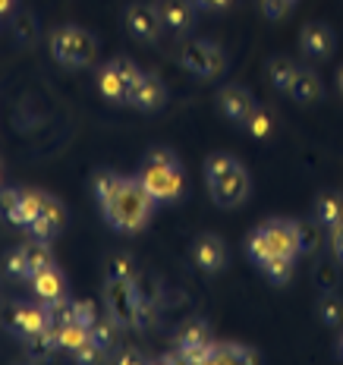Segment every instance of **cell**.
I'll return each instance as SVG.
<instances>
[{"label": "cell", "mask_w": 343, "mask_h": 365, "mask_svg": "<svg viewBox=\"0 0 343 365\" xmlns=\"http://www.w3.org/2000/svg\"><path fill=\"white\" fill-rule=\"evenodd\" d=\"M155 208L158 202L139 177H120L117 189L101 202V215L117 233H139L142 227H148Z\"/></svg>", "instance_id": "6da1fadb"}, {"label": "cell", "mask_w": 343, "mask_h": 365, "mask_svg": "<svg viewBox=\"0 0 343 365\" xmlns=\"http://www.w3.org/2000/svg\"><path fill=\"white\" fill-rule=\"evenodd\" d=\"M145 189L151 192V199L158 205H170L180 202L183 192H186V177H183V164L180 158L173 155L170 148H151L148 155L142 158L139 173H135Z\"/></svg>", "instance_id": "7a4b0ae2"}, {"label": "cell", "mask_w": 343, "mask_h": 365, "mask_svg": "<svg viewBox=\"0 0 343 365\" xmlns=\"http://www.w3.org/2000/svg\"><path fill=\"white\" fill-rule=\"evenodd\" d=\"M205 182H208L211 202L217 208H236L252 192V180H249L246 167L227 151H217L205 161Z\"/></svg>", "instance_id": "3957f363"}, {"label": "cell", "mask_w": 343, "mask_h": 365, "mask_svg": "<svg viewBox=\"0 0 343 365\" xmlns=\"http://www.w3.org/2000/svg\"><path fill=\"white\" fill-rule=\"evenodd\" d=\"M246 252L255 264L268 262L274 255H284V258H296L302 255L300 246V224L287 217H271L265 224H258L246 240Z\"/></svg>", "instance_id": "277c9868"}, {"label": "cell", "mask_w": 343, "mask_h": 365, "mask_svg": "<svg viewBox=\"0 0 343 365\" xmlns=\"http://www.w3.org/2000/svg\"><path fill=\"white\" fill-rule=\"evenodd\" d=\"M51 57L66 70H88L95 66L98 57V41L95 35L79 26H57L51 32Z\"/></svg>", "instance_id": "5b68a950"}, {"label": "cell", "mask_w": 343, "mask_h": 365, "mask_svg": "<svg viewBox=\"0 0 343 365\" xmlns=\"http://www.w3.org/2000/svg\"><path fill=\"white\" fill-rule=\"evenodd\" d=\"M104 306H108V318L117 328H139L142 293L135 280H123V277L104 280Z\"/></svg>", "instance_id": "8992f818"}, {"label": "cell", "mask_w": 343, "mask_h": 365, "mask_svg": "<svg viewBox=\"0 0 343 365\" xmlns=\"http://www.w3.org/2000/svg\"><path fill=\"white\" fill-rule=\"evenodd\" d=\"M180 63L195 79H220L227 73V54L215 41H189L180 54Z\"/></svg>", "instance_id": "52a82bcc"}, {"label": "cell", "mask_w": 343, "mask_h": 365, "mask_svg": "<svg viewBox=\"0 0 343 365\" xmlns=\"http://www.w3.org/2000/svg\"><path fill=\"white\" fill-rule=\"evenodd\" d=\"M6 328L16 334L19 340H29L32 334H41L44 328H51V318H48V309H44V302H13L10 309H6Z\"/></svg>", "instance_id": "ba28073f"}, {"label": "cell", "mask_w": 343, "mask_h": 365, "mask_svg": "<svg viewBox=\"0 0 343 365\" xmlns=\"http://www.w3.org/2000/svg\"><path fill=\"white\" fill-rule=\"evenodd\" d=\"M123 19H126V32L133 35L135 41H142V44H155L158 38H161L164 22H161V16H158L155 4L135 0V4H129V6H126Z\"/></svg>", "instance_id": "9c48e42d"}, {"label": "cell", "mask_w": 343, "mask_h": 365, "mask_svg": "<svg viewBox=\"0 0 343 365\" xmlns=\"http://www.w3.org/2000/svg\"><path fill=\"white\" fill-rule=\"evenodd\" d=\"M227 246L217 233H199L193 240V262L202 274H220L227 268Z\"/></svg>", "instance_id": "30bf717a"}, {"label": "cell", "mask_w": 343, "mask_h": 365, "mask_svg": "<svg viewBox=\"0 0 343 365\" xmlns=\"http://www.w3.org/2000/svg\"><path fill=\"white\" fill-rule=\"evenodd\" d=\"M258 108L252 91L246 86H224L217 91V110L224 113V120H230V123L242 126L249 117H252V110Z\"/></svg>", "instance_id": "8fae6325"}, {"label": "cell", "mask_w": 343, "mask_h": 365, "mask_svg": "<svg viewBox=\"0 0 343 365\" xmlns=\"http://www.w3.org/2000/svg\"><path fill=\"white\" fill-rule=\"evenodd\" d=\"M337 48V35L327 22H306L300 32V51L309 60H327Z\"/></svg>", "instance_id": "7c38bea8"}, {"label": "cell", "mask_w": 343, "mask_h": 365, "mask_svg": "<svg viewBox=\"0 0 343 365\" xmlns=\"http://www.w3.org/2000/svg\"><path fill=\"white\" fill-rule=\"evenodd\" d=\"M63 224H66V208H63V202L54 199L51 192H44V199H41V211H38V217L29 224V233H32L35 240H54L60 230H63Z\"/></svg>", "instance_id": "4fadbf2b"}, {"label": "cell", "mask_w": 343, "mask_h": 365, "mask_svg": "<svg viewBox=\"0 0 343 365\" xmlns=\"http://www.w3.org/2000/svg\"><path fill=\"white\" fill-rule=\"evenodd\" d=\"M155 10H158V16H161L164 29H170V32H177V35H186V32H193L195 10H199V6H195L193 0H155Z\"/></svg>", "instance_id": "5bb4252c"}, {"label": "cell", "mask_w": 343, "mask_h": 365, "mask_svg": "<svg viewBox=\"0 0 343 365\" xmlns=\"http://www.w3.org/2000/svg\"><path fill=\"white\" fill-rule=\"evenodd\" d=\"M129 104L139 110H158L167 104V86L161 82V76L155 73H145L139 79V86L133 88V95H129Z\"/></svg>", "instance_id": "9a60e30c"}, {"label": "cell", "mask_w": 343, "mask_h": 365, "mask_svg": "<svg viewBox=\"0 0 343 365\" xmlns=\"http://www.w3.org/2000/svg\"><path fill=\"white\" fill-rule=\"evenodd\" d=\"M29 284H32V293H35V299L38 302H54V299H63L66 296V274L57 268H44V271H38L29 277Z\"/></svg>", "instance_id": "2e32d148"}, {"label": "cell", "mask_w": 343, "mask_h": 365, "mask_svg": "<svg viewBox=\"0 0 343 365\" xmlns=\"http://www.w3.org/2000/svg\"><path fill=\"white\" fill-rule=\"evenodd\" d=\"M287 95L293 98L296 104H315V101H322V95H324L322 76L312 70V66H300V70H296V76H293V86H290Z\"/></svg>", "instance_id": "e0dca14e"}, {"label": "cell", "mask_w": 343, "mask_h": 365, "mask_svg": "<svg viewBox=\"0 0 343 365\" xmlns=\"http://www.w3.org/2000/svg\"><path fill=\"white\" fill-rule=\"evenodd\" d=\"M98 91H101V98L111 104H129V86L123 76H120L117 66H113V60H108V63L98 70Z\"/></svg>", "instance_id": "ac0fdd59"}, {"label": "cell", "mask_w": 343, "mask_h": 365, "mask_svg": "<svg viewBox=\"0 0 343 365\" xmlns=\"http://www.w3.org/2000/svg\"><path fill=\"white\" fill-rule=\"evenodd\" d=\"M312 217L324 227V230H334L337 224H343V195L340 192H322L312 205Z\"/></svg>", "instance_id": "d6986e66"}, {"label": "cell", "mask_w": 343, "mask_h": 365, "mask_svg": "<svg viewBox=\"0 0 343 365\" xmlns=\"http://www.w3.org/2000/svg\"><path fill=\"white\" fill-rule=\"evenodd\" d=\"M208 344H215V334H211V324L205 318H189V322L180 324L177 349H193V346H208Z\"/></svg>", "instance_id": "ffe728a7"}, {"label": "cell", "mask_w": 343, "mask_h": 365, "mask_svg": "<svg viewBox=\"0 0 343 365\" xmlns=\"http://www.w3.org/2000/svg\"><path fill=\"white\" fill-rule=\"evenodd\" d=\"M51 328H54L57 349H70V353H76V349H82L91 340V328H86V324H79V322L51 324Z\"/></svg>", "instance_id": "44dd1931"}, {"label": "cell", "mask_w": 343, "mask_h": 365, "mask_svg": "<svg viewBox=\"0 0 343 365\" xmlns=\"http://www.w3.org/2000/svg\"><path fill=\"white\" fill-rule=\"evenodd\" d=\"M22 249H26V262H29V277L38 271H44V268H54V252H51V246H48V240H29V242H22Z\"/></svg>", "instance_id": "7402d4cb"}, {"label": "cell", "mask_w": 343, "mask_h": 365, "mask_svg": "<svg viewBox=\"0 0 343 365\" xmlns=\"http://www.w3.org/2000/svg\"><path fill=\"white\" fill-rule=\"evenodd\" d=\"M315 312H318V318H322V324H327V328H340L343 324V296L337 290L322 293L315 302Z\"/></svg>", "instance_id": "603a6c76"}, {"label": "cell", "mask_w": 343, "mask_h": 365, "mask_svg": "<svg viewBox=\"0 0 343 365\" xmlns=\"http://www.w3.org/2000/svg\"><path fill=\"white\" fill-rule=\"evenodd\" d=\"M296 70H300V63H293V60L284 57V54H277V57L268 60V79H271V86L277 91H290Z\"/></svg>", "instance_id": "cb8c5ba5"}, {"label": "cell", "mask_w": 343, "mask_h": 365, "mask_svg": "<svg viewBox=\"0 0 343 365\" xmlns=\"http://www.w3.org/2000/svg\"><path fill=\"white\" fill-rule=\"evenodd\" d=\"M41 199H44V192H32V189H22V199H19V208H16V215L10 217V224H16V227H26L29 230V224L38 217V211H41Z\"/></svg>", "instance_id": "d4e9b609"}, {"label": "cell", "mask_w": 343, "mask_h": 365, "mask_svg": "<svg viewBox=\"0 0 343 365\" xmlns=\"http://www.w3.org/2000/svg\"><path fill=\"white\" fill-rule=\"evenodd\" d=\"M293 264H296V258L274 255V258H268V262H262V264H258V271H262L265 277L271 280V284L284 287V284H290V277H293Z\"/></svg>", "instance_id": "484cf974"}, {"label": "cell", "mask_w": 343, "mask_h": 365, "mask_svg": "<svg viewBox=\"0 0 343 365\" xmlns=\"http://www.w3.org/2000/svg\"><path fill=\"white\" fill-rule=\"evenodd\" d=\"M340 268L343 264L337 262V258H322V262L315 264V287L322 293H327V290H337V284H340Z\"/></svg>", "instance_id": "4316f807"}, {"label": "cell", "mask_w": 343, "mask_h": 365, "mask_svg": "<svg viewBox=\"0 0 343 365\" xmlns=\"http://www.w3.org/2000/svg\"><path fill=\"white\" fill-rule=\"evenodd\" d=\"M242 129H246L249 135H255V139H271L274 135V113L268 108H255L252 117L242 123Z\"/></svg>", "instance_id": "83f0119b"}, {"label": "cell", "mask_w": 343, "mask_h": 365, "mask_svg": "<svg viewBox=\"0 0 343 365\" xmlns=\"http://www.w3.org/2000/svg\"><path fill=\"white\" fill-rule=\"evenodd\" d=\"M296 224H300V246H302V252H318V249H322V242H324V227L318 224L315 217H312V224L309 220H296Z\"/></svg>", "instance_id": "f1b7e54d"}, {"label": "cell", "mask_w": 343, "mask_h": 365, "mask_svg": "<svg viewBox=\"0 0 343 365\" xmlns=\"http://www.w3.org/2000/svg\"><path fill=\"white\" fill-rule=\"evenodd\" d=\"M108 271L111 277H123V280H139V264L129 252H113L108 258Z\"/></svg>", "instance_id": "f546056e"}, {"label": "cell", "mask_w": 343, "mask_h": 365, "mask_svg": "<svg viewBox=\"0 0 343 365\" xmlns=\"http://www.w3.org/2000/svg\"><path fill=\"white\" fill-rule=\"evenodd\" d=\"M258 356L252 349H246L242 344H233V340H227V344H215V362H255Z\"/></svg>", "instance_id": "4dcf8cb0"}, {"label": "cell", "mask_w": 343, "mask_h": 365, "mask_svg": "<svg viewBox=\"0 0 343 365\" xmlns=\"http://www.w3.org/2000/svg\"><path fill=\"white\" fill-rule=\"evenodd\" d=\"M117 182H120V173H113V170H95L91 173V192H95L98 205L117 189Z\"/></svg>", "instance_id": "1f68e13d"}, {"label": "cell", "mask_w": 343, "mask_h": 365, "mask_svg": "<svg viewBox=\"0 0 343 365\" xmlns=\"http://www.w3.org/2000/svg\"><path fill=\"white\" fill-rule=\"evenodd\" d=\"M13 35H16V41L22 44H32L38 38V22L32 13H19V16H13Z\"/></svg>", "instance_id": "d6a6232c"}, {"label": "cell", "mask_w": 343, "mask_h": 365, "mask_svg": "<svg viewBox=\"0 0 343 365\" xmlns=\"http://www.w3.org/2000/svg\"><path fill=\"white\" fill-rule=\"evenodd\" d=\"M91 340H95L98 346L111 349L113 344H117V324H113L111 318H98V322L91 324Z\"/></svg>", "instance_id": "836d02e7"}, {"label": "cell", "mask_w": 343, "mask_h": 365, "mask_svg": "<svg viewBox=\"0 0 343 365\" xmlns=\"http://www.w3.org/2000/svg\"><path fill=\"white\" fill-rule=\"evenodd\" d=\"M48 318L51 324H63V322H73V309H76V299H70V296H63V299H54L48 302Z\"/></svg>", "instance_id": "e575fe53"}, {"label": "cell", "mask_w": 343, "mask_h": 365, "mask_svg": "<svg viewBox=\"0 0 343 365\" xmlns=\"http://www.w3.org/2000/svg\"><path fill=\"white\" fill-rule=\"evenodd\" d=\"M6 274L29 280V262H26V249H22V246H16V249H10V252H6Z\"/></svg>", "instance_id": "d590c367"}, {"label": "cell", "mask_w": 343, "mask_h": 365, "mask_svg": "<svg viewBox=\"0 0 343 365\" xmlns=\"http://www.w3.org/2000/svg\"><path fill=\"white\" fill-rule=\"evenodd\" d=\"M113 66L120 70V76L126 79V86H129V95H133V88L139 86V79H142V70L135 66V60H129V57H113Z\"/></svg>", "instance_id": "8d00e7d4"}, {"label": "cell", "mask_w": 343, "mask_h": 365, "mask_svg": "<svg viewBox=\"0 0 343 365\" xmlns=\"http://www.w3.org/2000/svg\"><path fill=\"white\" fill-rule=\"evenodd\" d=\"M19 199H22V189H10V186H0V215L10 220L19 208Z\"/></svg>", "instance_id": "74e56055"}, {"label": "cell", "mask_w": 343, "mask_h": 365, "mask_svg": "<svg viewBox=\"0 0 343 365\" xmlns=\"http://www.w3.org/2000/svg\"><path fill=\"white\" fill-rule=\"evenodd\" d=\"M73 356H76V362L91 365V362H104V359H108V349H104V346H98L95 340H88V344L82 346V349H76Z\"/></svg>", "instance_id": "f35d334b"}, {"label": "cell", "mask_w": 343, "mask_h": 365, "mask_svg": "<svg viewBox=\"0 0 343 365\" xmlns=\"http://www.w3.org/2000/svg\"><path fill=\"white\" fill-rule=\"evenodd\" d=\"M73 322H79V324H86V328H91V324L98 322L95 302H88V299H76V309H73Z\"/></svg>", "instance_id": "ab89813d"}, {"label": "cell", "mask_w": 343, "mask_h": 365, "mask_svg": "<svg viewBox=\"0 0 343 365\" xmlns=\"http://www.w3.org/2000/svg\"><path fill=\"white\" fill-rule=\"evenodd\" d=\"M258 4H262V13L268 19H284L293 10V0H258Z\"/></svg>", "instance_id": "60d3db41"}, {"label": "cell", "mask_w": 343, "mask_h": 365, "mask_svg": "<svg viewBox=\"0 0 343 365\" xmlns=\"http://www.w3.org/2000/svg\"><path fill=\"white\" fill-rule=\"evenodd\" d=\"M327 242H331V255L343 264V224H337L334 230H327Z\"/></svg>", "instance_id": "b9f144b4"}, {"label": "cell", "mask_w": 343, "mask_h": 365, "mask_svg": "<svg viewBox=\"0 0 343 365\" xmlns=\"http://www.w3.org/2000/svg\"><path fill=\"white\" fill-rule=\"evenodd\" d=\"M199 10H208V13H227L233 6V0H193Z\"/></svg>", "instance_id": "7bdbcfd3"}, {"label": "cell", "mask_w": 343, "mask_h": 365, "mask_svg": "<svg viewBox=\"0 0 343 365\" xmlns=\"http://www.w3.org/2000/svg\"><path fill=\"white\" fill-rule=\"evenodd\" d=\"M117 362H145V356L139 353V349H123V353H117Z\"/></svg>", "instance_id": "ee69618b"}, {"label": "cell", "mask_w": 343, "mask_h": 365, "mask_svg": "<svg viewBox=\"0 0 343 365\" xmlns=\"http://www.w3.org/2000/svg\"><path fill=\"white\" fill-rule=\"evenodd\" d=\"M19 0H0V16H10L13 10H16Z\"/></svg>", "instance_id": "f6af8a7d"}, {"label": "cell", "mask_w": 343, "mask_h": 365, "mask_svg": "<svg viewBox=\"0 0 343 365\" xmlns=\"http://www.w3.org/2000/svg\"><path fill=\"white\" fill-rule=\"evenodd\" d=\"M337 356H340V359H343V334H340V337H337Z\"/></svg>", "instance_id": "bcb514c9"}, {"label": "cell", "mask_w": 343, "mask_h": 365, "mask_svg": "<svg viewBox=\"0 0 343 365\" xmlns=\"http://www.w3.org/2000/svg\"><path fill=\"white\" fill-rule=\"evenodd\" d=\"M337 88H340V95H343V66H340V73H337Z\"/></svg>", "instance_id": "7dc6e473"}, {"label": "cell", "mask_w": 343, "mask_h": 365, "mask_svg": "<svg viewBox=\"0 0 343 365\" xmlns=\"http://www.w3.org/2000/svg\"><path fill=\"white\" fill-rule=\"evenodd\" d=\"M0 182H4V164H0Z\"/></svg>", "instance_id": "c3c4849f"}, {"label": "cell", "mask_w": 343, "mask_h": 365, "mask_svg": "<svg viewBox=\"0 0 343 365\" xmlns=\"http://www.w3.org/2000/svg\"><path fill=\"white\" fill-rule=\"evenodd\" d=\"M293 4H296V0H293Z\"/></svg>", "instance_id": "681fc988"}]
</instances>
